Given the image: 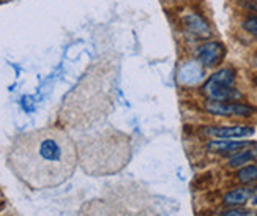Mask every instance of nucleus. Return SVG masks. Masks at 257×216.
<instances>
[{"mask_svg":"<svg viewBox=\"0 0 257 216\" xmlns=\"http://www.w3.org/2000/svg\"><path fill=\"white\" fill-rule=\"evenodd\" d=\"M185 27L193 33V35L199 38H210L211 37V29L208 22L197 13H189L183 18Z\"/></svg>","mask_w":257,"mask_h":216,"instance_id":"nucleus-8","label":"nucleus"},{"mask_svg":"<svg viewBox=\"0 0 257 216\" xmlns=\"http://www.w3.org/2000/svg\"><path fill=\"white\" fill-rule=\"evenodd\" d=\"M249 141L240 139H213L207 144V150L211 153H235L249 147Z\"/></svg>","mask_w":257,"mask_h":216,"instance_id":"nucleus-7","label":"nucleus"},{"mask_svg":"<svg viewBox=\"0 0 257 216\" xmlns=\"http://www.w3.org/2000/svg\"><path fill=\"white\" fill-rule=\"evenodd\" d=\"M180 81L186 85H194L197 84L200 79H202L204 76V71H202V68L199 66V63H193V62H189L186 63L185 66H182V70H180Z\"/></svg>","mask_w":257,"mask_h":216,"instance_id":"nucleus-10","label":"nucleus"},{"mask_svg":"<svg viewBox=\"0 0 257 216\" xmlns=\"http://www.w3.org/2000/svg\"><path fill=\"white\" fill-rule=\"evenodd\" d=\"M251 152H252V160H255V161H257V147H255L254 150H251Z\"/></svg>","mask_w":257,"mask_h":216,"instance_id":"nucleus-15","label":"nucleus"},{"mask_svg":"<svg viewBox=\"0 0 257 216\" xmlns=\"http://www.w3.org/2000/svg\"><path fill=\"white\" fill-rule=\"evenodd\" d=\"M205 111L211 116H219V117H249L254 114V107L235 103V101H208L205 104Z\"/></svg>","mask_w":257,"mask_h":216,"instance_id":"nucleus-4","label":"nucleus"},{"mask_svg":"<svg viewBox=\"0 0 257 216\" xmlns=\"http://www.w3.org/2000/svg\"><path fill=\"white\" fill-rule=\"evenodd\" d=\"M204 133L215 139H241V138L252 136L254 128L244 127V125H233V127H207Z\"/></svg>","mask_w":257,"mask_h":216,"instance_id":"nucleus-6","label":"nucleus"},{"mask_svg":"<svg viewBox=\"0 0 257 216\" xmlns=\"http://www.w3.org/2000/svg\"><path fill=\"white\" fill-rule=\"evenodd\" d=\"M237 178L240 183H244V185L254 183V181H257V166H243L238 170Z\"/></svg>","mask_w":257,"mask_h":216,"instance_id":"nucleus-11","label":"nucleus"},{"mask_svg":"<svg viewBox=\"0 0 257 216\" xmlns=\"http://www.w3.org/2000/svg\"><path fill=\"white\" fill-rule=\"evenodd\" d=\"M235 70L222 68V70L211 74L204 84V93L211 101H235L241 93L233 87L235 84Z\"/></svg>","mask_w":257,"mask_h":216,"instance_id":"nucleus-3","label":"nucleus"},{"mask_svg":"<svg viewBox=\"0 0 257 216\" xmlns=\"http://www.w3.org/2000/svg\"><path fill=\"white\" fill-rule=\"evenodd\" d=\"M13 174L32 189L63 185L76 170L77 150L73 139L59 128L21 134L8 152Z\"/></svg>","mask_w":257,"mask_h":216,"instance_id":"nucleus-1","label":"nucleus"},{"mask_svg":"<svg viewBox=\"0 0 257 216\" xmlns=\"http://www.w3.org/2000/svg\"><path fill=\"white\" fill-rule=\"evenodd\" d=\"M79 216H155L141 203L126 199V196L95 197L84 203Z\"/></svg>","mask_w":257,"mask_h":216,"instance_id":"nucleus-2","label":"nucleus"},{"mask_svg":"<svg viewBox=\"0 0 257 216\" xmlns=\"http://www.w3.org/2000/svg\"><path fill=\"white\" fill-rule=\"evenodd\" d=\"M226 46L219 41H207L197 48V60L205 68H215L226 57Z\"/></svg>","mask_w":257,"mask_h":216,"instance_id":"nucleus-5","label":"nucleus"},{"mask_svg":"<svg viewBox=\"0 0 257 216\" xmlns=\"http://www.w3.org/2000/svg\"><path fill=\"white\" fill-rule=\"evenodd\" d=\"M243 29L246 30L249 35L257 38V16H248L243 21Z\"/></svg>","mask_w":257,"mask_h":216,"instance_id":"nucleus-13","label":"nucleus"},{"mask_svg":"<svg viewBox=\"0 0 257 216\" xmlns=\"http://www.w3.org/2000/svg\"><path fill=\"white\" fill-rule=\"evenodd\" d=\"M255 191L257 189L251 188V186H243V188L232 189L224 196V205H227V207H241L255 194Z\"/></svg>","mask_w":257,"mask_h":216,"instance_id":"nucleus-9","label":"nucleus"},{"mask_svg":"<svg viewBox=\"0 0 257 216\" xmlns=\"http://www.w3.org/2000/svg\"><path fill=\"white\" fill-rule=\"evenodd\" d=\"M251 160H252V152H251V150L237 152V155L229 160L227 166L232 167V169H235V167H243V166H246Z\"/></svg>","mask_w":257,"mask_h":216,"instance_id":"nucleus-12","label":"nucleus"},{"mask_svg":"<svg viewBox=\"0 0 257 216\" xmlns=\"http://www.w3.org/2000/svg\"><path fill=\"white\" fill-rule=\"evenodd\" d=\"M221 216H257V213L251 211V210H243V208H235V207H233L232 210L224 211Z\"/></svg>","mask_w":257,"mask_h":216,"instance_id":"nucleus-14","label":"nucleus"},{"mask_svg":"<svg viewBox=\"0 0 257 216\" xmlns=\"http://www.w3.org/2000/svg\"><path fill=\"white\" fill-rule=\"evenodd\" d=\"M254 84H255V85H257V76H255V77H254Z\"/></svg>","mask_w":257,"mask_h":216,"instance_id":"nucleus-16","label":"nucleus"}]
</instances>
